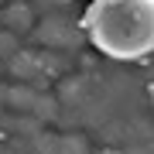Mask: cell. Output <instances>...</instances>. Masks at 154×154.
Wrapping results in <instances>:
<instances>
[{
	"label": "cell",
	"mask_w": 154,
	"mask_h": 154,
	"mask_svg": "<svg viewBox=\"0 0 154 154\" xmlns=\"http://www.w3.org/2000/svg\"><path fill=\"white\" fill-rule=\"evenodd\" d=\"M82 28L93 48L110 58H147L154 48V0H93Z\"/></svg>",
	"instance_id": "cell-1"
}]
</instances>
